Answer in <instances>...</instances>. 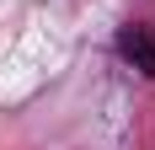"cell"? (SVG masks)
Here are the masks:
<instances>
[{
  "label": "cell",
  "instance_id": "obj_1",
  "mask_svg": "<svg viewBox=\"0 0 155 150\" xmlns=\"http://www.w3.org/2000/svg\"><path fill=\"white\" fill-rule=\"evenodd\" d=\"M118 54H123L139 75H150V80H155V27H139V22L123 27V32H118Z\"/></svg>",
  "mask_w": 155,
  "mask_h": 150
}]
</instances>
